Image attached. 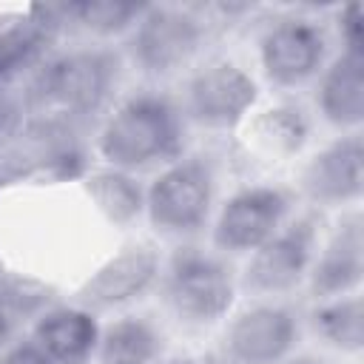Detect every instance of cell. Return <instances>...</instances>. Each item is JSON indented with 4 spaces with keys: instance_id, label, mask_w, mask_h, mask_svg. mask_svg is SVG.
<instances>
[{
    "instance_id": "1",
    "label": "cell",
    "mask_w": 364,
    "mask_h": 364,
    "mask_svg": "<svg viewBox=\"0 0 364 364\" xmlns=\"http://www.w3.org/2000/svg\"><path fill=\"white\" fill-rule=\"evenodd\" d=\"M125 74L122 51L108 43H77L51 51L31 74L23 105L31 119L85 128L108 114Z\"/></svg>"
},
{
    "instance_id": "2",
    "label": "cell",
    "mask_w": 364,
    "mask_h": 364,
    "mask_svg": "<svg viewBox=\"0 0 364 364\" xmlns=\"http://www.w3.org/2000/svg\"><path fill=\"white\" fill-rule=\"evenodd\" d=\"M188 131L191 125L182 114L179 97L145 85L108 108L94 145L102 165L139 176L188 154Z\"/></svg>"
},
{
    "instance_id": "3",
    "label": "cell",
    "mask_w": 364,
    "mask_h": 364,
    "mask_svg": "<svg viewBox=\"0 0 364 364\" xmlns=\"http://www.w3.org/2000/svg\"><path fill=\"white\" fill-rule=\"evenodd\" d=\"M159 301L188 330H208L222 324L236 304L239 270L233 259L199 242H176L162 256L156 287Z\"/></svg>"
},
{
    "instance_id": "4",
    "label": "cell",
    "mask_w": 364,
    "mask_h": 364,
    "mask_svg": "<svg viewBox=\"0 0 364 364\" xmlns=\"http://www.w3.org/2000/svg\"><path fill=\"white\" fill-rule=\"evenodd\" d=\"M219 165L205 151H188L159 168L145 191V219L154 233L173 242H196L219 205Z\"/></svg>"
},
{
    "instance_id": "5",
    "label": "cell",
    "mask_w": 364,
    "mask_h": 364,
    "mask_svg": "<svg viewBox=\"0 0 364 364\" xmlns=\"http://www.w3.org/2000/svg\"><path fill=\"white\" fill-rule=\"evenodd\" d=\"M208 40V20L196 6L148 3L122 40V60L151 82L182 74L193 65Z\"/></svg>"
},
{
    "instance_id": "6",
    "label": "cell",
    "mask_w": 364,
    "mask_h": 364,
    "mask_svg": "<svg viewBox=\"0 0 364 364\" xmlns=\"http://www.w3.org/2000/svg\"><path fill=\"white\" fill-rule=\"evenodd\" d=\"M321 245V213L316 208L293 213L264 245H259L239 273V290L253 299H284L304 287Z\"/></svg>"
},
{
    "instance_id": "7",
    "label": "cell",
    "mask_w": 364,
    "mask_h": 364,
    "mask_svg": "<svg viewBox=\"0 0 364 364\" xmlns=\"http://www.w3.org/2000/svg\"><path fill=\"white\" fill-rule=\"evenodd\" d=\"M333 37L327 23L304 11L270 17L256 40L259 68L273 88L296 91L310 85L330 60Z\"/></svg>"
},
{
    "instance_id": "8",
    "label": "cell",
    "mask_w": 364,
    "mask_h": 364,
    "mask_svg": "<svg viewBox=\"0 0 364 364\" xmlns=\"http://www.w3.org/2000/svg\"><path fill=\"white\" fill-rule=\"evenodd\" d=\"M304 333V313L287 299H253L225 318L219 333L222 364H282Z\"/></svg>"
},
{
    "instance_id": "9",
    "label": "cell",
    "mask_w": 364,
    "mask_h": 364,
    "mask_svg": "<svg viewBox=\"0 0 364 364\" xmlns=\"http://www.w3.org/2000/svg\"><path fill=\"white\" fill-rule=\"evenodd\" d=\"M299 193L279 182H253L236 188L216 205L210 219V247L228 259L250 256L293 213Z\"/></svg>"
},
{
    "instance_id": "10",
    "label": "cell",
    "mask_w": 364,
    "mask_h": 364,
    "mask_svg": "<svg viewBox=\"0 0 364 364\" xmlns=\"http://www.w3.org/2000/svg\"><path fill=\"white\" fill-rule=\"evenodd\" d=\"M259 100V82L236 60L216 57L196 65L179 97L182 114L191 128L233 131L239 128Z\"/></svg>"
},
{
    "instance_id": "11",
    "label": "cell",
    "mask_w": 364,
    "mask_h": 364,
    "mask_svg": "<svg viewBox=\"0 0 364 364\" xmlns=\"http://www.w3.org/2000/svg\"><path fill=\"white\" fill-rule=\"evenodd\" d=\"M299 193L318 208L350 210L364 193V142L361 131L338 134L324 142L299 173Z\"/></svg>"
},
{
    "instance_id": "12",
    "label": "cell",
    "mask_w": 364,
    "mask_h": 364,
    "mask_svg": "<svg viewBox=\"0 0 364 364\" xmlns=\"http://www.w3.org/2000/svg\"><path fill=\"white\" fill-rule=\"evenodd\" d=\"M162 267V253L148 242H131L108 256L77 290L74 304L91 313H108L128 307L156 287Z\"/></svg>"
},
{
    "instance_id": "13",
    "label": "cell",
    "mask_w": 364,
    "mask_h": 364,
    "mask_svg": "<svg viewBox=\"0 0 364 364\" xmlns=\"http://www.w3.org/2000/svg\"><path fill=\"white\" fill-rule=\"evenodd\" d=\"M364 282V216L358 208L341 210L338 222L321 239L307 273V296L313 301L361 293Z\"/></svg>"
},
{
    "instance_id": "14",
    "label": "cell",
    "mask_w": 364,
    "mask_h": 364,
    "mask_svg": "<svg viewBox=\"0 0 364 364\" xmlns=\"http://www.w3.org/2000/svg\"><path fill=\"white\" fill-rule=\"evenodd\" d=\"M313 105L321 122L338 134L361 131L364 122V54H330L321 74L313 80Z\"/></svg>"
},
{
    "instance_id": "15",
    "label": "cell",
    "mask_w": 364,
    "mask_h": 364,
    "mask_svg": "<svg viewBox=\"0 0 364 364\" xmlns=\"http://www.w3.org/2000/svg\"><path fill=\"white\" fill-rule=\"evenodd\" d=\"M100 316L80 304H48L28 327V336L54 364H91L100 341Z\"/></svg>"
},
{
    "instance_id": "16",
    "label": "cell",
    "mask_w": 364,
    "mask_h": 364,
    "mask_svg": "<svg viewBox=\"0 0 364 364\" xmlns=\"http://www.w3.org/2000/svg\"><path fill=\"white\" fill-rule=\"evenodd\" d=\"M148 3H119V0H80L37 9V14L51 28H68L91 43H111L114 37L125 40V34L136 26Z\"/></svg>"
},
{
    "instance_id": "17",
    "label": "cell",
    "mask_w": 364,
    "mask_h": 364,
    "mask_svg": "<svg viewBox=\"0 0 364 364\" xmlns=\"http://www.w3.org/2000/svg\"><path fill=\"white\" fill-rule=\"evenodd\" d=\"M168 350L165 330L142 313H122L102 324L94 361L97 364H156Z\"/></svg>"
},
{
    "instance_id": "18",
    "label": "cell",
    "mask_w": 364,
    "mask_h": 364,
    "mask_svg": "<svg viewBox=\"0 0 364 364\" xmlns=\"http://www.w3.org/2000/svg\"><path fill=\"white\" fill-rule=\"evenodd\" d=\"M82 191L91 205L102 213V219L119 230L134 228L145 219V191L148 185L128 171L102 165L82 173Z\"/></svg>"
},
{
    "instance_id": "19",
    "label": "cell",
    "mask_w": 364,
    "mask_h": 364,
    "mask_svg": "<svg viewBox=\"0 0 364 364\" xmlns=\"http://www.w3.org/2000/svg\"><path fill=\"white\" fill-rule=\"evenodd\" d=\"M304 327L330 350L358 355L364 350V301L361 293L313 301L304 313Z\"/></svg>"
},
{
    "instance_id": "20",
    "label": "cell",
    "mask_w": 364,
    "mask_h": 364,
    "mask_svg": "<svg viewBox=\"0 0 364 364\" xmlns=\"http://www.w3.org/2000/svg\"><path fill=\"white\" fill-rule=\"evenodd\" d=\"M48 304H54V296L46 284L14 270H0V350L28 333L31 321Z\"/></svg>"
},
{
    "instance_id": "21",
    "label": "cell",
    "mask_w": 364,
    "mask_h": 364,
    "mask_svg": "<svg viewBox=\"0 0 364 364\" xmlns=\"http://www.w3.org/2000/svg\"><path fill=\"white\" fill-rule=\"evenodd\" d=\"M250 128H253L256 142L267 154L282 156V159H290V156H296L310 142L313 119H310V111L301 102L282 100V102H273L270 108H264L253 119Z\"/></svg>"
},
{
    "instance_id": "22",
    "label": "cell",
    "mask_w": 364,
    "mask_h": 364,
    "mask_svg": "<svg viewBox=\"0 0 364 364\" xmlns=\"http://www.w3.org/2000/svg\"><path fill=\"white\" fill-rule=\"evenodd\" d=\"M51 31L54 28L43 17L3 26L0 28V80L31 74L48 57Z\"/></svg>"
},
{
    "instance_id": "23",
    "label": "cell",
    "mask_w": 364,
    "mask_h": 364,
    "mask_svg": "<svg viewBox=\"0 0 364 364\" xmlns=\"http://www.w3.org/2000/svg\"><path fill=\"white\" fill-rule=\"evenodd\" d=\"M361 17H364L361 3H347L336 9L333 28L344 51H361Z\"/></svg>"
},
{
    "instance_id": "24",
    "label": "cell",
    "mask_w": 364,
    "mask_h": 364,
    "mask_svg": "<svg viewBox=\"0 0 364 364\" xmlns=\"http://www.w3.org/2000/svg\"><path fill=\"white\" fill-rule=\"evenodd\" d=\"M0 364H54V361L28 333H23L20 338H14L9 347L0 350Z\"/></svg>"
},
{
    "instance_id": "25",
    "label": "cell",
    "mask_w": 364,
    "mask_h": 364,
    "mask_svg": "<svg viewBox=\"0 0 364 364\" xmlns=\"http://www.w3.org/2000/svg\"><path fill=\"white\" fill-rule=\"evenodd\" d=\"M14 119H17V102L6 91H0V142L3 136H11Z\"/></svg>"
},
{
    "instance_id": "26",
    "label": "cell",
    "mask_w": 364,
    "mask_h": 364,
    "mask_svg": "<svg viewBox=\"0 0 364 364\" xmlns=\"http://www.w3.org/2000/svg\"><path fill=\"white\" fill-rule=\"evenodd\" d=\"M282 364H330L327 358L316 355V353H293L290 358H284Z\"/></svg>"
},
{
    "instance_id": "27",
    "label": "cell",
    "mask_w": 364,
    "mask_h": 364,
    "mask_svg": "<svg viewBox=\"0 0 364 364\" xmlns=\"http://www.w3.org/2000/svg\"><path fill=\"white\" fill-rule=\"evenodd\" d=\"M156 364H202V361H196V358H162Z\"/></svg>"
}]
</instances>
